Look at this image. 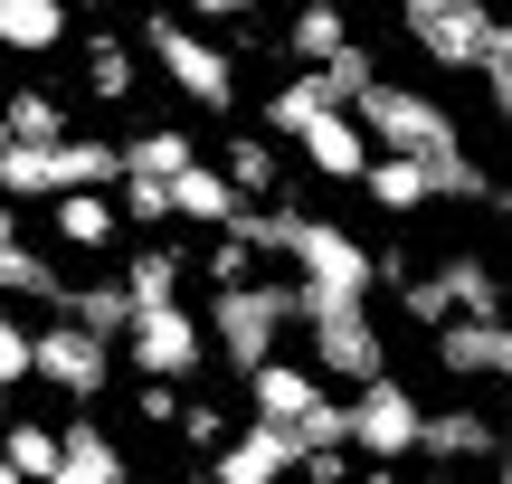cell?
<instances>
[{
    "label": "cell",
    "instance_id": "6da1fadb",
    "mask_svg": "<svg viewBox=\"0 0 512 484\" xmlns=\"http://www.w3.org/2000/svg\"><path fill=\"white\" fill-rule=\"evenodd\" d=\"M304 314V285H266V276H238L219 285V304H209V342H219L228 371H256V361H275V333Z\"/></svg>",
    "mask_w": 512,
    "mask_h": 484
},
{
    "label": "cell",
    "instance_id": "7a4b0ae2",
    "mask_svg": "<svg viewBox=\"0 0 512 484\" xmlns=\"http://www.w3.org/2000/svg\"><path fill=\"white\" fill-rule=\"evenodd\" d=\"M399 29H408V48H418L427 67H446V76H475L484 57L503 48V10L494 0H399Z\"/></svg>",
    "mask_w": 512,
    "mask_h": 484
},
{
    "label": "cell",
    "instance_id": "3957f363",
    "mask_svg": "<svg viewBox=\"0 0 512 484\" xmlns=\"http://www.w3.org/2000/svg\"><path fill=\"white\" fill-rule=\"evenodd\" d=\"M143 57L162 67V86H181L200 114H238V57H228L209 29H181V19L152 10L143 19Z\"/></svg>",
    "mask_w": 512,
    "mask_h": 484
},
{
    "label": "cell",
    "instance_id": "277c9868",
    "mask_svg": "<svg viewBox=\"0 0 512 484\" xmlns=\"http://www.w3.org/2000/svg\"><path fill=\"white\" fill-rule=\"evenodd\" d=\"M304 342H313V371L323 380H380L389 371V342H380V323H370V295H304Z\"/></svg>",
    "mask_w": 512,
    "mask_h": 484
},
{
    "label": "cell",
    "instance_id": "5b68a950",
    "mask_svg": "<svg viewBox=\"0 0 512 484\" xmlns=\"http://www.w3.org/2000/svg\"><path fill=\"white\" fill-rule=\"evenodd\" d=\"M285 266H294V285H304V295H380V276H389V266L351 238V228L304 219V209H285Z\"/></svg>",
    "mask_w": 512,
    "mask_h": 484
},
{
    "label": "cell",
    "instance_id": "8992f818",
    "mask_svg": "<svg viewBox=\"0 0 512 484\" xmlns=\"http://www.w3.org/2000/svg\"><path fill=\"white\" fill-rule=\"evenodd\" d=\"M361 124H370V143H380V152H418V162H456V152H465L456 114H446L437 95L399 86V76H370V95H361Z\"/></svg>",
    "mask_w": 512,
    "mask_h": 484
},
{
    "label": "cell",
    "instance_id": "52a82bcc",
    "mask_svg": "<svg viewBox=\"0 0 512 484\" xmlns=\"http://www.w3.org/2000/svg\"><path fill=\"white\" fill-rule=\"evenodd\" d=\"M418 437H427V409H418V390L408 380H361L351 390V456H370V466H399V456H418Z\"/></svg>",
    "mask_w": 512,
    "mask_h": 484
},
{
    "label": "cell",
    "instance_id": "ba28073f",
    "mask_svg": "<svg viewBox=\"0 0 512 484\" xmlns=\"http://www.w3.org/2000/svg\"><path fill=\"white\" fill-rule=\"evenodd\" d=\"M209 352H219V342H209V314H190L181 295H171V304H143V314L124 323V361H133V371L190 380V371H200Z\"/></svg>",
    "mask_w": 512,
    "mask_h": 484
},
{
    "label": "cell",
    "instance_id": "9c48e42d",
    "mask_svg": "<svg viewBox=\"0 0 512 484\" xmlns=\"http://www.w3.org/2000/svg\"><path fill=\"white\" fill-rule=\"evenodd\" d=\"M38 380H48L57 399H105L114 390V333H95V323H76V314L38 323Z\"/></svg>",
    "mask_w": 512,
    "mask_h": 484
},
{
    "label": "cell",
    "instance_id": "30bf717a",
    "mask_svg": "<svg viewBox=\"0 0 512 484\" xmlns=\"http://www.w3.org/2000/svg\"><path fill=\"white\" fill-rule=\"evenodd\" d=\"M408 314H418L427 333H437L446 314H503V285H494V266H484V257H465V247H456V257H437L418 285H408Z\"/></svg>",
    "mask_w": 512,
    "mask_h": 484
},
{
    "label": "cell",
    "instance_id": "8fae6325",
    "mask_svg": "<svg viewBox=\"0 0 512 484\" xmlns=\"http://www.w3.org/2000/svg\"><path fill=\"white\" fill-rule=\"evenodd\" d=\"M209 475H219V484H275V475H294V428H275V418L247 409V428H228L219 447H209Z\"/></svg>",
    "mask_w": 512,
    "mask_h": 484
},
{
    "label": "cell",
    "instance_id": "7c38bea8",
    "mask_svg": "<svg viewBox=\"0 0 512 484\" xmlns=\"http://www.w3.org/2000/svg\"><path fill=\"white\" fill-rule=\"evenodd\" d=\"M48 228H57V247H76V257H105V247L124 238V200H114V190H57Z\"/></svg>",
    "mask_w": 512,
    "mask_h": 484
},
{
    "label": "cell",
    "instance_id": "4fadbf2b",
    "mask_svg": "<svg viewBox=\"0 0 512 484\" xmlns=\"http://www.w3.org/2000/svg\"><path fill=\"white\" fill-rule=\"evenodd\" d=\"M57 484H124V447L86 418V399H76V418L57 428Z\"/></svg>",
    "mask_w": 512,
    "mask_h": 484
},
{
    "label": "cell",
    "instance_id": "5bb4252c",
    "mask_svg": "<svg viewBox=\"0 0 512 484\" xmlns=\"http://www.w3.org/2000/svg\"><path fill=\"white\" fill-rule=\"evenodd\" d=\"M247 209V190L228 181L219 162H190V171H171V219H190V228H228Z\"/></svg>",
    "mask_w": 512,
    "mask_h": 484
},
{
    "label": "cell",
    "instance_id": "9a60e30c",
    "mask_svg": "<svg viewBox=\"0 0 512 484\" xmlns=\"http://www.w3.org/2000/svg\"><path fill=\"white\" fill-rule=\"evenodd\" d=\"M361 190H370V209H389V219H408V209H427V200H437V171H427L418 152H370Z\"/></svg>",
    "mask_w": 512,
    "mask_h": 484
},
{
    "label": "cell",
    "instance_id": "2e32d148",
    "mask_svg": "<svg viewBox=\"0 0 512 484\" xmlns=\"http://www.w3.org/2000/svg\"><path fill=\"white\" fill-rule=\"evenodd\" d=\"M57 285H67V276H57L29 238H19L10 200H0V295H10V304H57Z\"/></svg>",
    "mask_w": 512,
    "mask_h": 484
},
{
    "label": "cell",
    "instance_id": "e0dca14e",
    "mask_svg": "<svg viewBox=\"0 0 512 484\" xmlns=\"http://www.w3.org/2000/svg\"><path fill=\"white\" fill-rule=\"evenodd\" d=\"M67 38V0H0V57H48Z\"/></svg>",
    "mask_w": 512,
    "mask_h": 484
},
{
    "label": "cell",
    "instance_id": "ac0fdd59",
    "mask_svg": "<svg viewBox=\"0 0 512 484\" xmlns=\"http://www.w3.org/2000/svg\"><path fill=\"white\" fill-rule=\"evenodd\" d=\"M29 475V484H57V428L48 418H0V484Z\"/></svg>",
    "mask_w": 512,
    "mask_h": 484
},
{
    "label": "cell",
    "instance_id": "d6986e66",
    "mask_svg": "<svg viewBox=\"0 0 512 484\" xmlns=\"http://www.w3.org/2000/svg\"><path fill=\"white\" fill-rule=\"evenodd\" d=\"M57 314H76V323H95V333H114V342H124V323H133V285H124V276L57 285Z\"/></svg>",
    "mask_w": 512,
    "mask_h": 484
},
{
    "label": "cell",
    "instance_id": "ffe728a7",
    "mask_svg": "<svg viewBox=\"0 0 512 484\" xmlns=\"http://www.w3.org/2000/svg\"><path fill=\"white\" fill-rule=\"evenodd\" d=\"M503 437H494V418H475V409H427V437H418V456H494Z\"/></svg>",
    "mask_w": 512,
    "mask_h": 484
},
{
    "label": "cell",
    "instance_id": "44dd1931",
    "mask_svg": "<svg viewBox=\"0 0 512 484\" xmlns=\"http://www.w3.org/2000/svg\"><path fill=\"white\" fill-rule=\"evenodd\" d=\"M285 48L304 57V67H323L332 48H351V19H342V0H304V10L285 19Z\"/></svg>",
    "mask_w": 512,
    "mask_h": 484
},
{
    "label": "cell",
    "instance_id": "7402d4cb",
    "mask_svg": "<svg viewBox=\"0 0 512 484\" xmlns=\"http://www.w3.org/2000/svg\"><path fill=\"white\" fill-rule=\"evenodd\" d=\"M200 162V143H190L181 124H152V133H124V171H143V181H171V171Z\"/></svg>",
    "mask_w": 512,
    "mask_h": 484
},
{
    "label": "cell",
    "instance_id": "603a6c76",
    "mask_svg": "<svg viewBox=\"0 0 512 484\" xmlns=\"http://www.w3.org/2000/svg\"><path fill=\"white\" fill-rule=\"evenodd\" d=\"M133 76H143V67H133L124 38H114V29H86V95H95V105H124Z\"/></svg>",
    "mask_w": 512,
    "mask_h": 484
},
{
    "label": "cell",
    "instance_id": "cb8c5ba5",
    "mask_svg": "<svg viewBox=\"0 0 512 484\" xmlns=\"http://www.w3.org/2000/svg\"><path fill=\"white\" fill-rule=\"evenodd\" d=\"M181 247H133V257H124V285H133V314H143V304H171V295H181Z\"/></svg>",
    "mask_w": 512,
    "mask_h": 484
},
{
    "label": "cell",
    "instance_id": "d4e9b609",
    "mask_svg": "<svg viewBox=\"0 0 512 484\" xmlns=\"http://www.w3.org/2000/svg\"><path fill=\"white\" fill-rule=\"evenodd\" d=\"M0 114H10L19 143H57V133H76V124H67V105H57L48 86H10V95H0Z\"/></svg>",
    "mask_w": 512,
    "mask_h": 484
},
{
    "label": "cell",
    "instance_id": "484cf974",
    "mask_svg": "<svg viewBox=\"0 0 512 484\" xmlns=\"http://www.w3.org/2000/svg\"><path fill=\"white\" fill-rule=\"evenodd\" d=\"M219 171H228V181L247 190V200H275V190H285V171H275V143H256V133H228Z\"/></svg>",
    "mask_w": 512,
    "mask_h": 484
},
{
    "label": "cell",
    "instance_id": "4316f807",
    "mask_svg": "<svg viewBox=\"0 0 512 484\" xmlns=\"http://www.w3.org/2000/svg\"><path fill=\"white\" fill-rule=\"evenodd\" d=\"M0 380H10V390H19V380H38V323H19L10 295H0Z\"/></svg>",
    "mask_w": 512,
    "mask_h": 484
},
{
    "label": "cell",
    "instance_id": "83f0119b",
    "mask_svg": "<svg viewBox=\"0 0 512 484\" xmlns=\"http://www.w3.org/2000/svg\"><path fill=\"white\" fill-rule=\"evenodd\" d=\"M114 200H124L133 228H162V219H171V181H143V171H124V181H114Z\"/></svg>",
    "mask_w": 512,
    "mask_h": 484
},
{
    "label": "cell",
    "instance_id": "f1b7e54d",
    "mask_svg": "<svg viewBox=\"0 0 512 484\" xmlns=\"http://www.w3.org/2000/svg\"><path fill=\"white\" fill-rule=\"evenodd\" d=\"M323 76H332V86L351 95V105H361V95H370V76H380V57H370L361 38H351V48H332V57H323Z\"/></svg>",
    "mask_w": 512,
    "mask_h": 484
},
{
    "label": "cell",
    "instance_id": "f546056e",
    "mask_svg": "<svg viewBox=\"0 0 512 484\" xmlns=\"http://www.w3.org/2000/svg\"><path fill=\"white\" fill-rule=\"evenodd\" d=\"M133 409H143V428H181V380L143 371V390H133Z\"/></svg>",
    "mask_w": 512,
    "mask_h": 484
},
{
    "label": "cell",
    "instance_id": "4dcf8cb0",
    "mask_svg": "<svg viewBox=\"0 0 512 484\" xmlns=\"http://www.w3.org/2000/svg\"><path fill=\"white\" fill-rule=\"evenodd\" d=\"M256 257H266V247H247L238 228H219V247H209V285H238V276H256Z\"/></svg>",
    "mask_w": 512,
    "mask_h": 484
},
{
    "label": "cell",
    "instance_id": "1f68e13d",
    "mask_svg": "<svg viewBox=\"0 0 512 484\" xmlns=\"http://www.w3.org/2000/svg\"><path fill=\"white\" fill-rule=\"evenodd\" d=\"M181 437H190V447H219V437H228V409H209V399H181Z\"/></svg>",
    "mask_w": 512,
    "mask_h": 484
},
{
    "label": "cell",
    "instance_id": "d6a6232c",
    "mask_svg": "<svg viewBox=\"0 0 512 484\" xmlns=\"http://www.w3.org/2000/svg\"><path fill=\"white\" fill-rule=\"evenodd\" d=\"M475 76H484V95H494V114H503V124H512V29H503V48H494V57H484V67H475Z\"/></svg>",
    "mask_w": 512,
    "mask_h": 484
},
{
    "label": "cell",
    "instance_id": "836d02e7",
    "mask_svg": "<svg viewBox=\"0 0 512 484\" xmlns=\"http://www.w3.org/2000/svg\"><path fill=\"white\" fill-rule=\"evenodd\" d=\"M190 10H200V19H256L266 0H190Z\"/></svg>",
    "mask_w": 512,
    "mask_h": 484
},
{
    "label": "cell",
    "instance_id": "e575fe53",
    "mask_svg": "<svg viewBox=\"0 0 512 484\" xmlns=\"http://www.w3.org/2000/svg\"><path fill=\"white\" fill-rule=\"evenodd\" d=\"M484 380H503V390H512V323H494V371H484Z\"/></svg>",
    "mask_w": 512,
    "mask_h": 484
},
{
    "label": "cell",
    "instance_id": "d590c367",
    "mask_svg": "<svg viewBox=\"0 0 512 484\" xmlns=\"http://www.w3.org/2000/svg\"><path fill=\"white\" fill-rule=\"evenodd\" d=\"M0 418H10V380H0Z\"/></svg>",
    "mask_w": 512,
    "mask_h": 484
},
{
    "label": "cell",
    "instance_id": "8d00e7d4",
    "mask_svg": "<svg viewBox=\"0 0 512 484\" xmlns=\"http://www.w3.org/2000/svg\"><path fill=\"white\" fill-rule=\"evenodd\" d=\"M0 143H10V114H0Z\"/></svg>",
    "mask_w": 512,
    "mask_h": 484
},
{
    "label": "cell",
    "instance_id": "74e56055",
    "mask_svg": "<svg viewBox=\"0 0 512 484\" xmlns=\"http://www.w3.org/2000/svg\"><path fill=\"white\" fill-rule=\"evenodd\" d=\"M503 29H512V19H503Z\"/></svg>",
    "mask_w": 512,
    "mask_h": 484
}]
</instances>
